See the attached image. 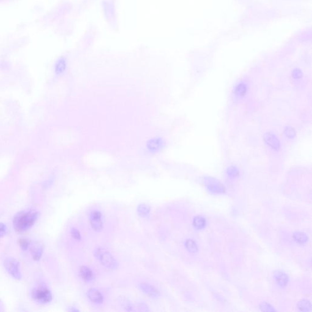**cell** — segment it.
I'll return each mask as SVG.
<instances>
[{
	"instance_id": "1",
	"label": "cell",
	"mask_w": 312,
	"mask_h": 312,
	"mask_svg": "<svg viewBox=\"0 0 312 312\" xmlns=\"http://www.w3.org/2000/svg\"><path fill=\"white\" fill-rule=\"evenodd\" d=\"M39 213L34 210L23 211L16 215L13 220V226L15 231L23 232L31 229L37 221Z\"/></svg>"
},
{
	"instance_id": "2",
	"label": "cell",
	"mask_w": 312,
	"mask_h": 312,
	"mask_svg": "<svg viewBox=\"0 0 312 312\" xmlns=\"http://www.w3.org/2000/svg\"><path fill=\"white\" fill-rule=\"evenodd\" d=\"M31 297L36 302L46 304L52 300L53 295L50 289L45 284L40 283L32 289Z\"/></svg>"
},
{
	"instance_id": "3",
	"label": "cell",
	"mask_w": 312,
	"mask_h": 312,
	"mask_svg": "<svg viewBox=\"0 0 312 312\" xmlns=\"http://www.w3.org/2000/svg\"><path fill=\"white\" fill-rule=\"evenodd\" d=\"M95 255L101 264L109 269H116L118 263L113 255L104 248H99L95 251Z\"/></svg>"
},
{
	"instance_id": "4",
	"label": "cell",
	"mask_w": 312,
	"mask_h": 312,
	"mask_svg": "<svg viewBox=\"0 0 312 312\" xmlns=\"http://www.w3.org/2000/svg\"><path fill=\"white\" fill-rule=\"evenodd\" d=\"M5 269L9 274L15 279H20L21 277L20 266L19 262L13 257H7L3 262Z\"/></svg>"
},
{
	"instance_id": "5",
	"label": "cell",
	"mask_w": 312,
	"mask_h": 312,
	"mask_svg": "<svg viewBox=\"0 0 312 312\" xmlns=\"http://www.w3.org/2000/svg\"><path fill=\"white\" fill-rule=\"evenodd\" d=\"M90 224L95 231H100L102 229L103 224L101 213L98 211H94L90 214Z\"/></svg>"
},
{
	"instance_id": "6",
	"label": "cell",
	"mask_w": 312,
	"mask_h": 312,
	"mask_svg": "<svg viewBox=\"0 0 312 312\" xmlns=\"http://www.w3.org/2000/svg\"><path fill=\"white\" fill-rule=\"evenodd\" d=\"M29 249L34 260L37 261L40 259L43 253V248L39 243L36 242L30 243Z\"/></svg>"
},
{
	"instance_id": "7",
	"label": "cell",
	"mask_w": 312,
	"mask_h": 312,
	"mask_svg": "<svg viewBox=\"0 0 312 312\" xmlns=\"http://www.w3.org/2000/svg\"><path fill=\"white\" fill-rule=\"evenodd\" d=\"M87 297L91 302L95 304H101L103 302V296L96 288L90 289L87 293Z\"/></svg>"
},
{
	"instance_id": "8",
	"label": "cell",
	"mask_w": 312,
	"mask_h": 312,
	"mask_svg": "<svg viewBox=\"0 0 312 312\" xmlns=\"http://www.w3.org/2000/svg\"><path fill=\"white\" fill-rule=\"evenodd\" d=\"M140 288L143 290L145 293L150 296H152L153 297H157V296L159 294V292H158V290L150 284L143 282L140 283Z\"/></svg>"
},
{
	"instance_id": "9",
	"label": "cell",
	"mask_w": 312,
	"mask_h": 312,
	"mask_svg": "<svg viewBox=\"0 0 312 312\" xmlns=\"http://www.w3.org/2000/svg\"><path fill=\"white\" fill-rule=\"evenodd\" d=\"M80 274L81 277L87 281H91L94 277V272L89 267L85 266H83L81 268Z\"/></svg>"
},
{
	"instance_id": "10",
	"label": "cell",
	"mask_w": 312,
	"mask_h": 312,
	"mask_svg": "<svg viewBox=\"0 0 312 312\" xmlns=\"http://www.w3.org/2000/svg\"><path fill=\"white\" fill-rule=\"evenodd\" d=\"M205 224V221L204 219L201 216H196L194 219L193 224L195 227L198 229H201L203 227H204Z\"/></svg>"
},
{
	"instance_id": "11",
	"label": "cell",
	"mask_w": 312,
	"mask_h": 312,
	"mask_svg": "<svg viewBox=\"0 0 312 312\" xmlns=\"http://www.w3.org/2000/svg\"><path fill=\"white\" fill-rule=\"evenodd\" d=\"M139 214L142 216L147 215L150 212V208L145 204H141L138 207Z\"/></svg>"
},
{
	"instance_id": "12",
	"label": "cell",
	"mask_w": 312,
	"mask_h": 312,
	"mask_svg": "<svg viewBox=\"0 0 312 312\" xmlns=\"http://www.w3.org/2000/svg\"><path fill=\"white\" fill-rule=\"evenodd\" d=\"M18 244L20 248L23 250H27L29 249L30 242L28 239L25 238H21L18 240Z\"/></svg>"
},
{
	"instance_id": "13",
	"label": "cell",
	"mask_w": 312,
	"mask_h": 312,
	"mask_svg": "<svg viewBox=\"0 0 312 312\" xmlns=\"http://www.w3.org/2000/svg\"><path fill=\"white\" fill-rule=\"evenodd\" d=\"M186 247H187V249L191 253H194L197 250V247L195 243L193 240H188L186 242Z\"/></svg>"
},
{
	"instance_id": "14",
	"label": "cell",
	"mask_w": 312,
	"mask_h": 312,
	"mask_svg": "<svg viewBox=\"0 0 312 312\" xmlns=\"http://www.w3.org/2000/svg\"><path fill=\"white\" fill-rule=\"evenodd\" d=\"M71 234H72V237L74 239L80 240L81 238L80 232L78 231V230H77L76 229H74V228L72 229V231H71Z\"/></svg>"
},
{
	"instance_id": "15",
	"label": "cell",
	"mask_w": 312,
	"mask_h": 312,
	"mask_svg": "<svg viewBox=\"0 0 312 312\" xmlns=\"http://www.w3.org/2000/svg\"><path fill=\"white\" fill-rule=\"evenodd\" d=\"M7 231V227L3 223H0V238H1L5 235Z\"/></svg>"
},
{
	"instance_id": "16",
	"label": "cell",
	"mask_w": 312,
	"mask_h": 312,
	"mask_svg": "<svg viewBox=\"0 0 312 312\" xmlns=\"http://www.w3.org/2000/svg\"><path fill=\"white\" fill-rule=\"evenodd\" d=\"M63 65H64L63 64V62H60V63L57 65L56 70V72L57 73H61V72H62L63 70V68H64V66L63 67Z\"/></svg>"
},
{
	"instance_id": "17",
	"label": "cell",
	"mask_w": 312,
	"mask_h": 312,
	"mask_svg": "<svg viewBox=\"0 0 312 312\" xmlns=\"http://www.w3.org/2000/svg\"><path fill=\"white\" fill-rule=\"evenodd\" d=\"M296 235H297V237L296 238V240H298L299 242H300H300H304V241L306 239V238L305 237L304 235H302V233H297Z\"/></svg>"
}]
</instances>
